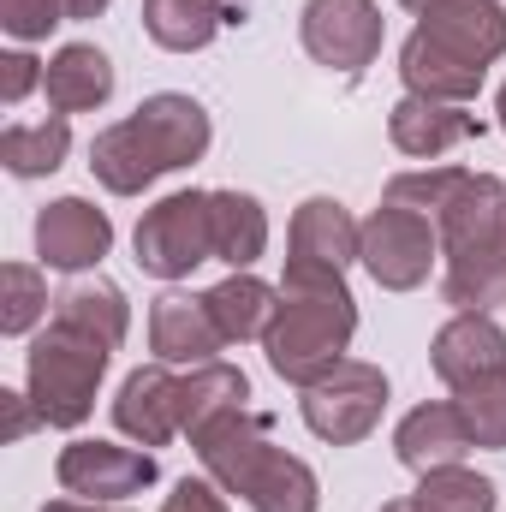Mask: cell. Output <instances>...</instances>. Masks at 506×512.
<instances>
[{"mask_svg":"<svg viewBox=\"0 0 506 512\" xmlns=\"http://www.w3.org/2000/svg\"><path fill=\"white\" fill-rule=\"evenodd\" d=\"M506 54V6L501 0H441L423 12V24L399 48L405 96L429 102H471L489 78V66Z\"/></svg>","mask_w":506,"mask_h":512,"instance_id":"1","label":"cell"},{"mask_svg":"<svg viewBox=\"0 0 506 512\" xmlns=\"http://www.w3.org/2000/svg\"><path fill=\"white\" fill-rule=\"evenodd\" d=\"M268 429H274V417L239 405V411L215 417L209 429H197L191 447H197L203 471H209L227 495H245L251 512H316L322 507L316 471H310L298 453L274 447Z\"/></svg>","mask_w":506,"mask_h":512,"instance_id":"2","label":"cell"},{"mask_svg":"<svg viewBox=\"0 0 506 512\" xmlns=\"http://www.w3.org/2000/svg\"><path fill=\"white\" fill-rule=\"evenodd\" d=\"M203 149H209V114H203V102H191L179 90H161V96H143L137 114L114 120L108 131H96L90 173L102 179V191L137 197L161 173H179V167L203 161Z\"/></svg>","mask_w":506,"mask_h":512,"instance_id":"3","label":"cell"},{"mask_svg":"<svg viewBox=\"0 0 506 512\" xmlns=\"http://www.w3.org/2000/svg\"><path fill=\"white\" fill-rule=\"evenodd\" d=\"M352 334H358V304H352L346 280H286L280 274V304L262 334L268 370L280 382H322L334 364H346Z\"/></svg>","mask_w":506,"mask_h":512,"instance_id":"4","label":"cell"},{"mask_svg":"<svg viewBox=\"0 0 506 512\" xmlns=\"http://www.w3.org/2000/svg\"><path fill=\"white\" fill-rule=\"evenodd\" d=\"M108 346L78 334V328H60L48 322V334L30 340V358H24V393L36 399L42 423L54 429H78L90 411H96V387L108 376Z\"/></svg>","mask_w":506,"mask_h":512,"instance_id":"5","label":"cell"},{"mask_svg":"<svg viewBox=\"0 0 506 512\" xmlns=\"http://www.w3.org/2000/svg\"><path fill=\"white\" fill-rule=\"evenodd\" d=\"M137 268L155 280H185L197 262L215 256V233H209V191H173L155 209H143L137 233H131Z\"/></svg>","mask_w":506,"mask_h":512,"instance_id":"6","label":"cell"},{"mask_svg":"<svg viewBox=\"0 0 506 512\" xmlns=\"http://www.w3.org/2000/svg\"><path fill=\"white\" fill-rule=\"evenodd\" d=\"M435 256H441L435 221L405 209V203H381L364 221V233H358V262L370 268V280L381 292H417L429 280Z\"/></svg>","mask_w":506,"mask_h":512,"instance_id":"7","label":"cell"},{"mask_svg":"<svg viewBox=\"0 0 506 512\" xmlns=\"http://www.w3.org/2000/svg\"><path fill=\"white\" fill-rule=\"evenodd\" d=\"M298 405H304L310 435H322L328 447H352V441H364L376 429L381 411H387V376L376 364H364V358H346L322 382L304 387Z\"/></svg>","mask_w":506,"mask_h":512,"instance_id":"8","label":"cell"},{"mask_svg":"<svg viewBox=\"0 0 506 512\" xmlns=\"http://www.w3.org/2000/svg\"><path fill=\"white\" fill-rule=\"evenodd\" d=\"M381 36H387V24H381L376 0H304V12H298L304 54L340 78H364V66H376Z\"/></svg>","mask_w":506,"mask_h":512,"instance_id":"9","label":"cell"},{"mask_svg":"<svg viewBox=\"0 0 506 512\" xmlns=\"http://www.w3.org/2000/svg\"><path fill=\"white\" fill-rule=\"evenodd\" d=\"M358 221L334 197H304L286 233V280H346L358 262Z\"/></svg>","mask_w":506,"mask_h":512,"instance_id":"10","label":"cell"},{"mask_svg":"<svg viewBox=\"0 0 506 512\" xmlns=\"http://www.w3.org/2000/svg\"><path fill=\"white\" fill-rule=\"evenodd\" d=\"M54 477H60V489L66 495H78V501H131V495H143L155 477H161V465H155V453H143V447H120V441H72L60 459H54Z\"/></svg>","mask_w":506,"mask_h":512,"instance_id":"11","label":"cell"},{"mask_svg":"<svg viewBox=\"0 0 506 512\" xmlns=\"http://www.w3.org/2000/svg\"><path fill=\"white\" fill-rule=\"evenodd\" d=\"M114 251V221L84 197H54L36 215V256L60 274H84Z\"/></svg>","mask_w":506,"mask_h":512,"instance_id":"12","label":"cell"},{"mask_svg":"<svg viewBox=\"0 0 506 512\" xmlns=\"http://www.w3.org/2000/svg\"><path fill=\"white\" fill-rule=\"evenodd\" d=\"M429 364H435V376L453 387V393H459V387L489 382V376H506V334H501V322H495L489 310H459V316L435 334Z\"/></svg>","mask_w":506,"mask_h":512,"instance_id":"13","label":"cell"},{"mask_svg":"<svg viewBox=\"0 0 506 512\" xmlns=\"http://www.w3.org/2000/svg\"><path fill=\"white\" fill-rule=\"evenodd\" d=\"M227 346L209 298L197 292H161L149 304V352L161 364H215V352Z\"/></svg>","mask_w":506,"mask_h":512,"instance_id":"14","label":"cell"},{"mask_svg":"<svg viewBox=\"0 0 506 512\" xmlns=\"http://www.w3.org/2000/svg\"><path fill=\"white\" fill-rule=\"evenodd\" d=\"M114 423L120 435H131L137 447H167L173 435H185V417H179V376L167 364H143L120 382L114 399Z\"/></svg>","mask_w":506,"mask_h":512,"instance_id":"15","label":"cell"},{"mask_svg":"<svg viewBox=\"0 0 506 512\" xmlns=\"http://www.w3.org/2000/svg\"><path fill=\"white\" fill-rule=\"evenodd\" d=\"M387 137H393V149H399V155H411V161H441L447 149H459V143L483 137V120H477V114H465L459 102L399 96V102H393V114H387Z\"/></svg>","mask_w":506,"mask_h":512,"instance_id":"16","label":"cell"},{"mask_svg":"<svg viewBox=\"0 0 506 512\" xmlns=\"http://www.w3.org/2000/svg\"><path fill=\"white\" fill-rule=\"evenodd\" d=\"M471 447H477V441H471V429H465V417H459L453 399L417 405V411H405V423L393 429V453H399V465L417 471V477H429V471H441V465H465Z\"/></svg>","mask_w":506,"mask_h":512,"instance_id":"17","label":"cell"},{"mask_svg":"<svg viewBox=\"0 0 506 512\" xmlns=\"http://www.w3.org/2000/svg\"><path fill=\"white\" fill-rule=\"evenodd\" d=\"M48 108L54 114H90L114 96V60L96 48V42H66L54 60H48Z\"/></svg>","mask_w":506,"mask_h":512,"instance_id":"18","label":"cell"},{"mask_svg":"<svg viewBox=\"0 0 506 512\" xmlns=\"http://www.w3.org/2000/svg\"><path fill=\"white\" fill-rule=\"evenodd\" d=\"M239 18L245 12H233L227 0H143V30L167 54H197Z\"/></svg>","mask_w":506,"mask_h":512,"instance_id":"19","label":"cell"},{"mask_svg":"<svg viewBox=\"0 0 506 512\" xmlns=\"http://www.w3.org/2000/svg\"><path fill=\"white\" fill-rule=\"evenodd\" d=\"M54 322H60V328H78V334H90V340H102L108 352H120V346H126V328H131V304L114 280L96 274V280H72V286L54 298Z\"/></svg>","mask_w":506,"mask_h":512,"instance_id":"20","label":"cell"},{"mask_svg":"<svg viewBox=\"0 0 506 512\" xmlns=\"http://www.w3.org/2000/svg\"><path fill=\"white\" fill-rule=\"evenodd\" d=\"M203 298H209V310H215L227 346L262 340V334H268V316H274V304H280V292H274L268 280H256L251 268H233V274H227L221 286H209Z\"/></svg>","mask_w":506,"mask_h":512,"instance_id":"21","label":"cell"},{"mask_svg":"<svg viewBox=\"0 0 506 512\" xmlns=\"http://www.w3.org/2000/svg\"><path fill=\"white\" fill-rule=\"evenodd\" d=\"M209 233H215V262L251 268L268 251V215L251 191H209Z\"/></svg>","mask_w":506,"mask_h":512,"instance_id":"22","label":"cell"},{"mask_svg":"<svg viewBox=\"0 0 506 512\" xmlns=\"http://www.w3.org/2000/svg\"><path fill=\"white\" fill-rule=\"evenodd\" d=\"M251 399V382H245V370H233V364H191V376H179V417H185V435H197V429H209L215 417H227V411H239Z\"/></svg>","mask_w":506,"mask_h":512,"instance_id":"23","label":"cell"},{"mask_svg":"<svg viewBox=\"0 0 506 512\" xmlns=\"http://www.w3.org/2000/svg\"><path fill=\"white\" fill-rule=\"evenodd\" d=\"M441 298L453 310H501L506 304V245L495 251H471V256H447L441 268Z\"/></svg>","mask_w":506,"mask_h":512,"instance_id":"24","label":"cell"},{"mask_svg":"<svg viewBox=\"0 0 506 512\" xmlns=\"http://www.w3.org/2000/svg\"><path fill=\"white\" fill-rule=\"evenodd\" d=\"M66 149H72L66 114H48V120H36V126H6L0 131V161H6V173H18V179L54 173V167L66 161Z\"/></svg>","mask_w":506,"mask_h":512,"instance_id":"25","label":"cell"},{"mask_svg":"<svg viewBox=\"0 0 506 512\" xmlns=\"http://www.w3.org/2000/svg\"><path fill=\"white\" fill-rule=\"evenodd\" d=\"M417 501L429 512H495L501 489H495L489 477L465 471V465H441V471H429V477L417 483Z\"/></svg>","mask_w":506,"mask_h":512,"instance_id":"26","label":"cell"},{"mask_svg":"<svg viewBox=\"0 0 506 512\" xmlns=\"http://www.w3.org/2000/svg\"><path fill=\"white\" fill-rule=\"evenodd\" d=\"M48 316V280L30 262L0 268V334H30Z\"/></svg>","mask_w":506,"mask_h":512,"instance_id":"27","label":"cell"},{"mask_svg":"<svg viewBox=\"0 0 506 512\" xmlns=\"http://www.w3.org/2000/svg\"><path fill=\"white\" fill-rule=\"evenodd\" d=\"M453 405H459L471 441L489 447V453H501L506 447V376H489V382H477V387H459Z\"/></svg>","mask_w":506,"mask_h":512,"instance_id":"28","label":"cell"},{"mask_svg":"<svg viewBox=\"0 0 506 512\" xmlns=\"http://www.w3.org/2000/svg\"><path fill=\"white\" fill-rule=\"evenodd\" d=\"M54 24H66V0H0V30L18 42H42Z\"/></svg>","mask_w":506,"mask_h":512,"instance_id":"29","label":"cell"},{"mask_svg":"<svg viewBox=\"0 0 506 512\" xmlns=\"http://www.w3.org/2000/svg\"><path fill=\"white\" fill-rule=\"evenodd\" d=\"M42 78H48V66H42L36 54H24V48L0 54V102H6V108H18V102H24Z\"/></svg>","mask_w":506,"mask_h":512,"instance_id":"30","label":"cell"},{"mask_svg":"<svg viewBox=\"0 0 506 512\" xmlns=\"http://www.w3.org/2000/svg\"><path fill=\"white\" fill-rule=\"evenodd\" d=\"M161 512H227V489H221L215 477H185V483L161 501Z\"/></svg>","mask_w":506,"mask_h":512,"instance_id":"31","label":"cell"},{"mask_svg":"<svg viewBox=\"0 0 506 512\" xmlns=\"http://www.w3.org/2000/svg\"><path fill=\"white\" fill-rule=\"evenodd\" d=\"M0 405H6V441H24V435L42 423V411H36L30 393H0Z\"/></svg>","mask_w":506,"mask_h":512,"instance_id":"32","label":"cell"},{"mask_svg":"<svg viewBox=\"0 0 506 512\" xmlns=\"http://www.w3.org/2000/svg\"><path fill=\"white\" fill-rule=\"evenodd\" d=\"M114 0H66V18H102Z\"/></svg>","mask_w":506,"mask_h":512,"instance_id":"33","label":"cell"},{"mask_svg":"<svg viewBox=\"0 0 506 512\" xmlns=\"http://www.w3.org/2000/svg\"><path fill=\"white\" fill-rule=\"evenodd\" d=\"M42 512H126V507H102V501H48Z\"/></svg>","mask_w":506,"mask_h":512,"instance_id":"34","label":"cell"},{"mask_svg":"<svg viewBox=\"0 0 506 512\" xmlns=\"http://www.w3.org/2000/svg\"><path fill=\"white\" fill-rule=\"evenodd\" d=\"M381 512H429V507H423L417 495H405V501H387V507H381Z\"/></svg>","mask_w":506,"mask_h":512,"instance_id":"35","label":"cell"},{"mask_svg":"<svg viewBox=\"0 0 506 512\" xmlns=\"http://www.w3.org/2000/svg\"><path fill=\"white\" fill-rule=\"evenodd\" d=\"M399 6H405V12H417V18H423V12H435V6H441V0H399Z\"/></svg>","mask_w":506,"mask_h":512,"instance_id":"36","label":"cell"},{"mask_svg":"<svg viewBox=\"0 0 506 512\" xmlns=\"http://www.w3.org/2000/svg\"><path fill=\"white\" fill-rule=\"evenodd\" d=\"M495 114H501V131H506V84H501V102H495Z\"/></svg>","mask_w":506,"mask_h":512,"instance_id":"37","label":"cell"}]
</instances>
